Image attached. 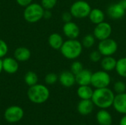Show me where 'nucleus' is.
<instances>
[{"mask_svg": "<svg viewBox=\"0 0 126 125\" xmlns=\"http://www.w3.org/2000/svg\"><path fill=\"white\" fill-rule=\"evenodd\" d=\"M114 91L107 88H95L94 91L92 100L94 105L100 109H107L113 105L114 100Z\"/></svg>", "mask_w": 126, "mask_h": 125, "instance_id": "obj_1", "label": "nucleus"}, {"mask_svg": "<svg viewBox=\"0 0 126 125\" xmlns=\"http://www.w3.org/2000/svg\"><path fill=\"white\" fill-rule=\"evenodd\" d=\"M83 49L81 41H79L78 39H68L63 42L60 51L65 58L75 60L81 55Z\"/></svg>", "mask_w": 126, "mask_h": 125, "instance_id": "obj_2", "label": "nucleus"}, {"mask_svg": "<svg viewBox=\"0 0 126 125\" xmlns=\"http://www.w3.org/2000/svg\"><path fill=\"white\" fill-rule=\"evenodd\" d=\"M49 90L47 86L38 83L30 86L27 91L29 99L35 104H42L45 102L49 99Z\"/></svg>", "mask_w": 126, "mask_h": 125, "instance_id": "obj_3", "label": "nucleus"}, {"mask_svg": "<svg viewBox=\"0 0 126 125\" xmlns=\"http://www.w3.org/2000/svg\"><path fill=\"white\" fill-rule=\"evenodd\" d=\"M44 9L41 4L31 3L25 7L23 16L25 21L29 23H36L43 18Z\"/></svg>", "mask_w": 126, "mask_h": 125, "instance_id": "obj_4", "label": "nucleus"}, {"mask_svg": "<svg viewBox=\"0 0 126 125\" xmlns=\"http://www.w3.org/2000/svg\"><path fill=\"white\" fill-rule=\"evenodd\" d=\"M92 7L90 4L83 0H78L75 1L70 7L69 12L75 18H85L89 16Z\"/></svg>", "mask_w": 126, "mask_h": 125, "instance_id": "obj_5", "label": "nucleus"}, {"mask_svg": "<svg viewBox=\"0 0 126 125\" xmlns=\"http://www.w3.org/2000/svg\"><path fill=\"white\" fill-rule=\"evenodd\" d=\"M111 78L109 72L106 71H97L92 73L91 85L95 88H107L111 84Z\"/></svg>", "mask_w": 126, "mask_h": 125, "instance_id": "obj_6", "label": "nucleus"}, {"mask_svg": "<svg viewBox=\"0 0 126 125\" xmlns=\"http://www.w3.org/2000/svg\"><path fill=\"white\" fill-rule=\"evenodd\" d=\"M97 50L101 53L103 57L113 56L118 49L117 41L111 38L100 41L98 43Z\"/></svg>", "mask_w": 126, "mask_h": 125, "instance_id": "obj_7", "label": "nucleus"}, {"mask_svg": "<svg viewBox=\"0 0 126 125\" xmlns=\"http://www.w3.org/2000/svg\"><path fill=\"white\" fill-rule=\"evenodd\" d=\"M111 33L112 27L111 24L105 21L98 24H96L93 31L94 36L97 40L100 41L110 38Z\"/></svg>", "mask_w": 126, "mask_h": 125, "instance_id": "obj_8", "label": "nucleus"}, {"mask_svg": "<svg viewBox=\"0 0 126 125\" xmlns=\"http://www.w3.org/2000/svg\"><path fill=\"white\" fill-rule=\"evenodd\" d=\"M4 119L9 123H16L24 116V111L19 106H10L4 112Z\"/></svg>", "mask_w": 126, "mask_h": 125, "instance_id": "obj_9", "label": "nucleus"}, {"mask_svg": "<svg viewBox=\"0 0 126 125\" xmlns=\"http://www.w3.org/2000/svg\"><path fill=\"white\" fill-rule=\"evenodd\" d=\"M63 32L68 39H77L80 35V29L76 23L69 21L64 23L63 27Z\"/></svg>", "mask_w": 126, "mask_h": 125, "instance_id": "obj_10", "label": "nucleus"}, {"mask_svg": "<svg viewBox=\"0 0 126 125\" xmlns=\"http://www.w3.org/2000/svg\"><path fill=\"white\" fill-rule=\"evenodd\" d=\"M126 11L119 2L111 4L107 8V14L109 18L113 20H119L123 18L126 14Z\"/></svg>", "mask_w": 126, "mask_h": 125, "instance_id": "obj_11", "label": "nucleus"}, {"mask_svg": "<svg viewBox=\"0 0 126 125\" xmlns=\"http://www.w3.org/2000/svg\"><path fill=\"white\" fill-rule=\"evenodd\" d=\"M58 81L66 88H71L76 83L75 75L71 71H63L58 76Z\"/></svg>", "mask_w": 126, "mask_h": 125, "instance_id": "obj_12", "label": "nucleus"}, {"mask_svg": "<svg viewBox=\"0 0 126 125\" xmlns=\"http://www.w3.org/2000/svg\"><path fill=\"white\" fill-rule=\"evenodd\" d=\"M3 70L10 74H15L18 70V61L16 60L14 57H4L2 59Z\"/></svg>", "mask_w": 126, "mask_h": 125, "instance_id": "obj_13", "label": "nucleus"}, {"mask_svg": "<svg viewBox=\"0 0 126 125\" xmlns=\"http://www.w3.org/2000/svg\"><path fill=\"white\" fill-rule=\"evenodd\" d=\"M114 110L121 113L126 114V93L119 94L115 95L114 103L112 105Z\"/></svg>", "mask_w": 126, "mask_h": 125, "instance_id": "obj_14", "label": "nucleus"}, {"mask_svg": "<svg viewBox=\"0 0 126 125\" xmlns=\"http://www.w3.org/2000/svg\"><path fill=\"white\" fill-rule=\"evenodd\" d=\"M92 72L91 70L83 69L80 72L75 75L76 83L79 85H91Z\"/></svg>", "mask_w": 126, "mask_h": 125, "instance_id": "obj_15", "label": "nucleus"}, {"mask_svg": "<svg viewBox=\"0 0 126 125\" xmlns=\"http://www.w3.org/2000/svg\"><path fill=\"white\" fill-rule=\"evenodd\" d=\"M94 103L92 99H81L78 104V111L83 116L90 114L94 109Z\"/></svg>", "mask_w": 126, "mask_h": 125, "instance_id": "obj_16", "label": "nucleus"}, {"mask_svg": "<svg viewBox=\"0 0 126 125\" xmlns=\"http://www.w3.org/2000/svg\"><path fill=\"white\" fill-rule=\"evenodd\" d=\"M31 57L30 50L25 46H20L14 51V58L18 62H26Z\"/></svg>", "mask_w": 126, "mask_h": 125, "instance_id": "obj_17", "label": "nucleus"}, {"mask_svg": "<svg viewBox=\"0 0 126 125\" xmlns=\"http://www.w3.org/2000/svg\"><path fill=\"white\" fill-rule=\"evenodd\" d=\"M117 61L113 56H105L100 60V66L103 71L110 72L116 69Z\"/></svg>", "mask_w": 126, "mask_h": 125, "instance_id": "obj_18", "label": "nucleus"}, {"mask_svg": "<svg viewBox=\"0 0 126 125\" xmlns=\"http://www.w3.org/2000/svg\"><path fill=\"white\" fill-rule=\"evenodd\" d=\"M64 41L61 35L57 32L52 33L48 38V43L51 48L55 50H60Z\"/></svg>", "mask_w": 126, "mask_h": 125, "instance_id": "obj_19", "label": "nucleus"}, {"mask_svg": "<svg viewBox=\"0 0 126 125\" xmlns=\"http://www.w3.org/2000/svg\"><path fill=\"white\" fill-rule=\"evenodd\" d=\"M88 17H89L90 21L92 24L96 25V24H98L104 21L106 15L102 10H100L99 8H94V9H92Z\"/></svg>", "mask_w": 126, "mask_h": 125, "instance_id": "obj_20", "label": "nucleus"}, {"mask_svg": "<svg viewBox=\"0 0 126 125\" xmlns=\"http://www.w3.org/2000/svg\"><path fill=\"white\" fill-rule=\"evenodd\" d=\"M96 119L100 125H111L112 124V116L111 113L105 109H102L97 112Z\"/></svg>", "mask_w": 126, "mask_h": 125, "instance_id": "obj_21", "label": "nucleus"}, {"mask_svg": "<svg viewBox=\"0 0 126 125\" xmlns=\"http://www.w3.org/2000/svg\"><path fill=\"white\" fill-rule=\"evenodd\" d=\"M94 90L89 85H79L77 94L80 99H92Z\"/></svg>", "mask_w": 126, "mask_h": 125, "instance_id": "obj_22", "label": "nucleus"}, {"mask_svg": "<svg viewBox=\"0 0 126 125\" xmlns=\"http://www.w3.org/2000/svg\"><path fill=\"white\" fill-rule=\"evenodd\" d=\"M115 70L119 76L126 78V57H121L117 60Z\"/></svg>", "mask_w": 126, "mask_h": 125, "instance_id": "obj_23", "label": "nucleus"}, {"mask_svg": "<svg viewBox=\"0 0 126 125\" xmlns=\"http://www.w3.org/2000/svg\"><path fill=\"white\" fill-rule=\"evenodd\" d=\"M38 80V75L34 71H27L24 75V82L30 87L37 84Z\"/></svg>", "mask_w": 126, "mask_h": 125, "instance_id": "obj_24", "label": "nucleus"}, {"mask_svg": "<svg viewBox=\"0 0 126 125\" xmlns=\"http://www.w3.org/2000/svg\"><path fill=\"white\" fill-rule=\"evenodd\" d=\"M95 41H96V38L93 34H87L83 38L81 43L83 48L90 49L94 45Z\"/></svg>", "mask_w": 126, "mask_h": 125, "instance_id": "obj_25", "label": "nucleus"}, {"mask_svg": "<svg viewBox=\"0 0 126 125\" xmlns=\"http://www.w3.org/2000/svg\"><path fill=\"white\" fill-rule=\"evenodd\" d=\"M113 88H114V91L117 94L125 93L126 91V84L123 81H121V80L117 81L114 83Z\"/></svg>", "mask_w": 126, "mask_h": 125, "instance_id": "obj_26", "label": "nucleus"}, {"mask_svg": "<svg viewBox=\"0 0 126 125\" xmlns=\"http://www.w3.org/2000/svg\"><path fill=\"white\" fill-rule=\"evenodd\" d=\"M83 65L80 61L78 60H75L74 61L70 66V71L75 74L76 75L77 74H78L79 72H80L83 69Z\"/></svg>", "mask_w": 126, "mask_h": 125, "instance_id": "obj_27", "label": "nucleus"}, {"mask_svg": "<svg viewBox=\"0 0 126 125\" xmlns=\"http://www.w3.org/2000/svg\"><path fill=\"white\" fill-rule=\"evenodd\" d=\"M44 81L47 85H54L58 81V76L55 73H49L45 76Z\"/></svg>", "mask_w": 126, "mask_h": 125, "instance_id": "obj_28", "label": "nucleus"}, {"mask_svg": "<svg viewBox=\"0 0 126 125\" xmlns=\"http://www.w3.org/2000/svg\"><path fill=\"white\" fill-rule=\"evenodd\" d=\"M58 0H41V4L44 10H52L57 4Z\"/></svg>", "mask_w": 126, "mask_h": 125, "instance_id": "obj_29", "label": "nucleus"}, {"mask_svg": "<svg viewBox=\"0 0 126 125\" xmlns=\"http://www.w3.org/2000/svg\"><path fill=\"white\" fill-rule=\"evenodd\" d=\"M103 55L98 50H94L89 54V60L93 63L100 62Z\"/></svg>", "mask_w": 126, "mask_h": 125, "instance_id": "obj_30", "label": "nucleus"}, {"mask_svg": "<svg viewBox=\"0 0 126 125\" xmlns=\"http://www.w3.org/2000/svg\"><path fill=\"white\" fill-rule=\"evenodd\" d=\"M8 52V46L7 43L4 41L0 39V58H3L6 56Z\"/></svg>", "mask_w": 126, "mask_h": 125, "instance_id": "obj_31", "label": "nucleus"}, {"mask_svg": "<svg viewBox=\"0 0 126 125\" xmlns=\"http://www.w3.org/2000/svg\"><path fill=\"white\" fill-rule=\"evenodd\" d=\"M72 18H73V16H72V15L71 14V13L69 11V12H64V13H63V14L61 15V18H62V20H63V21L64 23L72 21Z\"/></svg>", "mask_w": 126, "mask_h": 125, "instance_id": "obj_32", "label": "nucleus"}, {"mask_svg": "<svg viewBox=\"0 0 126 125\" xmlns=\"http://www.w3.org/2000/svg\"><path fill=\"white\" fill-rule=\"evenodd\" d=\"M16 3L21 7H27L32 2V0H16Z\"/></svg>", "mask_w": 126, "mask_h": 125, "instance_id": "obj_33", "label": "nucleus"}, {"mask_svg": "<svg viewBox=\"0 0 126 125\" xmlns=\"http://www.w3.org/2000/svg\"><path fill=\"white\" fill-rule=\"evenodd\" d=\"M52 13L51 12V10H44L43 18H44L45 19H49L52 18Z\"/></svg>", "mask_w": 126, "mask_h": 125, "instance_id": "obj_34", "label": "nucleus"}, {"mask_svg": "<svg viewBox=\"0 0 126 125\" xmlns=\"http://www.w3.org/2000/svg\"><path fill=\"white\" fill-rule=\"evenodd\" d=\"M120 125H126V114H125L120 121Z\"/></svg>", "mask_w": 126, "mask_h": 125, "instance_id": "obj_35", "label": "nucleus"}, {"mask_svg": "<svg viewBox=\"0 0 126 125\" xmlns=\"http://www.w3.org/2000/svg\"><path fill=\"white\" fill-rule=\"evenodd\" d=\"M119 3L121 4V6L126 10V0H120Z\"/></svg>", "mask_w": 126, "mask_h": 125, "instance_id": "obj_36", "label": "nucleus"}, {"mask_svg": "<svg viewBox=\"0 0 126 125\" xmlns=\"http://www.w3.org/2000/svg\"><path fill=\"white\" fill-rule=\"evenodd\" d=\"M3 71V65H2V59L0 58V74Z\"/></svg>", "mask_w": 126, "mask_h": 125, "instance_id": "obj_37", "label": "nucleus"}]
</instances>
